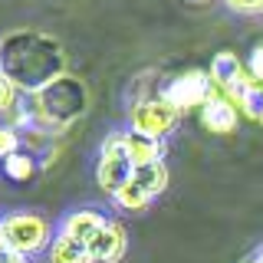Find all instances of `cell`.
<instances>
[{
	"label": "cell",
	"mask_w": 263,
	"mask_h": 263,
	"mask_svg": "<svg viewBox=\"0 0 263 263\" xmlns=\"http://www.w3.org/2000/svg\"><path fill=\"white\" fill-rule=\"evenodd\" d=\"M4 72L23 92H36L63 76V49L40 33H13L4 43Z\"/></svg>",
	"instance_id": "cell-1"
},
{
	"label": "cell",
	"mask_w": 263,
	"mask_h": 263,
	"mask_svg": "<svg viewBox=\"0 0 263 263\" xmlns=\"http://www.w3.org/2000/svg\"><path fill=\"white\" fill-rule=\"evenodd\" d=\"M36 115L46 122V125L60 128L69 125L76 115H82L86 109V86L72 76H60L53 82H46L43 89H36Z\"/></svg>",
	"instance_id": "cell-2"
},
{
	"label": "cell",
	"mask_w": 263,
	"mask_h": 263,
	"mask_svg": "<svg viewBox=\"0 0 263 263\" xmlns=\"http://www.w3.org/2000/svg\"><path fill=\"white\" fill-rule=\"evenodd\" d=\"M0 234H4L7 250L20 253V257H36L40 250H49L53 243V227L43 214H33V211H16L0 217Z\"/></svg>",
	"instance_id": "cell-3"
},
{
	"label": "cell",
	"mask_w": 263,
	"mask_h": 263,
	"mask_svg": "<svg viewBox=\"0 0 263 263\" xmlns=\"http://www.w3.org/2000/svg\"><path fill=\"white\" fill-rule=\"evenodd\" d=\"M178 119H181V112L175 109V105L164 102L161 92L155 99H142V102H135L132 112H128L132 132L142 135V138H152V142H161V138L178 125Z\"/></svg>",
	"instance_id": "cell-4"
},
{
	"label": "cell",
	"mask_w": 263,
	"mask_h": 263,
	"mask_svg": "<svg viewBox=\"0 0 263 263\" xmlns=\"http://www.w3.org/2000/svg\"><path fill=\"white\" fill-rule=\"evenodd\" d=\"M132 161L125 152V132H112L102 142V152H99V164H96V181L105 194H115L122 184L132 178Z\"/></svg>",
	"instance_id": "cell-5"
},
{
	"label": "cell",
	"mask_w": 263,
	"mask_h": 263,
	"mask_svg": "<svg viewBox=\"0 0 263 263\" xmlns=\"http://www.w3.org/2000/svg\"><path fill=\"white\" fill-rule=\"evenodd\" d=\"M161 99H164L168 105H175L181 115L191 112V109L201 112L204 102L211 99V72H204V69H187V72H181L178 79H171L168 86L161 89Z\"/></svg>",
	"instance_id": "cell-6"
},
{
	"label": "cell",
	"mask_w": 263,
	"mask_h": 263,
	"mask_svg": "<svg viewBox=\"0 0 263 263\" xmlns=\"http://www.w3.org/2000/svg\"><path fill=\"white\" fill-rule=\"evenodd\" d=\"M128 250V237L125 227L119 220H105V227L96 234V240L89 243V257L92 263H119Z\"/></svg>",
	"instance_id": "cell-7"
},
{
	"label": "cell",
	"mask_w": 263,
	"mask_h": 263,
	"mask_svg": "<svg viewBox=\"0 0 263 263\" xmlns=\"http://www.w3.org/2000/svg\"><path fill=\"white\" fill-rule=\"evenodd\" d=\"M105 214H99V211H89V208H82V211H69L63 217V224H60V230L56 234H66V237H72L76 243H82V247H89L96 240V234L105 227Z\"/></svg>",
	"instance_id": "cell-8"
},
{
	"label": "cell",
	"mask_w": 263,
	"mask_h": 263,
	"mask_svg": "<svg viewBox=\"0 0 263 263\" xmlns=\"http://www.w3.org/2000/svg\"><path fill=\"white\" fill-rule=\"evenodd\" d=\"M237 115H240L237 105H230L227 99L211 96L201 109V125L208 132H214V135H230V132L237 128Z\"/></svg>",
	"instance_id": "cell-9"
},
{
	"label": "cell",
	"mask_w": 263,
	"mask_h": 263,
	"mask_svg": "<svg viewBox=\"0 0 263 263\" xmlns=\"http://www.w3.org/2000/svg\"><path fill=\"white\" fill-rule=\"evenodd\" d=\"M125 152H128L132 168L138 171V168H148V164H158L164 148H161V142H152V138H142L135 132H125Z\"/></svg>",
	"instance_id": "cell-10"
},
{
	"label": "cell",
	"mask_w": 263,
	"mask_h": 263,
	"mask_svg": "<svg viewBox=\"0 0 263 263\" xmlns=\"http://www.w3.org/2000/svg\"><path fill=\"white\" fill-rule=\"evenodd\" d=\"M46 253H49V263H92L89 247L76 243L72 237H66V234H56Z\"/></svg>",
	"instance_id": "cell-11"
},
{
	"label": "cell",
	"mask_w": 263,
	"mask_h": 263,
	"mask_svg": "<svg viewBox=\"0 0 263 263\" xmlns=\"http://www.w3.org/2000/svg\"><path fill=\"white\" fill-rule=\"evenodd\" d=\"M132 181H138V184H142L152 197H158L164 187H168L171 171H168V164H164V161H158V164H148V168L132 171Z\"/></svg>",
	"instance_id": "cell-12"
},
{
	"label": "cell",
	"mask_w": 263,
	"mask_h": 263,
	"mask_svg": "<svg viewBox=\"0 0 263 263\" xmlns=\"http://www.w3.org/2000/svg\"><path fill=\"white\" fill-rule=\"evenodd\" d=\"M112 201H115V204H119V208H122V211H145V208H148V204H152V194H148V191H145V187H142V184H138V181H132V178H128V181H125V184H122V187H119V191H115V194H112Z\"/></svg>",
	"instance_id": "cell-13"
},
{
	"label": "cell",
	"mask_w": 263,
	"mask_h": 263,
	"mask_svg": "<svg viewBox=\"0 0 263 263\" xmlns=\"http://www.w3.org/2000/svg\"><path fill=\"white\" fill-rule=\"evenodd\" d=\"M0 168H4V178L16 181V184H27V181L36 175V158H33L30 152H16L10 158H4Z\"/></svg>",
	"instance_id": "cell-14"
},
{
	"label": "cell",
	"mask_w": 263,
	"mask_h": 263,
	"mask_svg": "<svg viewBox=\"0 0 263 263\" xmlns=\"http://www.w3.org/2000/svg\"><path fill=\"white\" fill-rule=\"evenodd\" d=\"M20 96L23 89L16 86V82L7 76V72H0V119H13V115H20Z\"/></svg>",
	"instance_id": "cell-15"
},
{
	"label": "cell",
	"mask_w": 263,
	"mask_h": 263,
	"mask_svg": "<svg viewBox=\"0 0 263 263\" xmlns=\"http://www.w3.org/2000/svg\"><path fill=\"white\" fill-rule=\"evenodd\" d=\"M240 112H243L250 122L263 125V82L250 86V89H247V92L240 96Z\"/></svg>",
	"instance_id": "cell-16"
},
{
	"label": "cell",
	"mask_w": 263,
	"mask_h": 263,
	"mask_svg": "<svg viewBox=\"0 0 263 263\" xmlns=\"http://www.w3.org/2000/svg\"><path fill=\"white\" fill-rule=\"evenodd\" d=\"M16 152H23L20 148V128L0 122V158H10V155H16Z\"/></svg>",
	"instance_id": "cell-17"
},
{
	"label": "cell",
	"mask_w": 263,
	"mask_h": 263,
	"mask_svg": "<svg viewBox=\"0 0 263 263\" xmlns=\"http://www.w3.org/2000/svg\"><path fill=\"white\" fill-rule=\"evenodd\" d=\"M227 10L243 13V16H260L263 13V0H224Z\"/></svg>",
	"instance_id": "cell-18"
},
{
	"label": "cell",
	"mask_w": 263,
	"mask_h": 263,
	"mask_svg": "<svg viewBox=\"0 0 263 263\" xmlns=\"http://www.w3.org/2000/svg\"><path fill=\"white\" fill-rule=\"evenodd\" d=\"M247 69L253 72V79H257V82H263V40H260V43H253L250 56H247Z\"/></svg>",
	"instance_id": "cell-19"
},
{
	"label": "cell",
	"mask_w": 263,
	"mask_h": 263,
	"mask_svg": "<svg viewBox=\"0 0 263 263\" xmlns=\"http://www.w3.org/2000/svg\"><path fill=\"white\" fill-rule=\"evenodd\" d=\"M0 263H30V260L20 257V253H13V250H4L0 253Z\"/></svg>",
	"instance_id": "cell-20"
},
{
	"label": "cell",
	"mask_w": 263,
	"mask_h": 263,
	"mask_svg": "<svg viewBox=\"0 0 263 263\" xmlns=\"http://www.w3.org/2000/svg\"><path fill=\"white\" fill-rule=\"evenodd\" d=\"M253 263H263V247H260L257 253H253Z\"/></svg>",
	"instance_id": "cell-21"
},
{
	"label": "cell",
	"mask_w": 263,
	"mask_h": 263,
	"mask_svg": "<svg viewBox=\"0 0 263 263\" xmlns=\"http://www.w3.org/2000/svg\"><path fill=\"white\" fill-rule=\"evenodd\" d=\"M0 72H4V46H0Z\"/></svg>",
	"instance_id": "cell-22"
},
{
	"label": "cell",
	"mask_w": 263,
	"mask_h": 263,
	"mask_svg": "<svg viewBox=\"0 0 263 263\" xmlns=\"http://www.w3.org/2000/svg\"><path fill=\"white\" fill-rule=\"evenodd\" d=\"M7 250V243H4V234H0V253H4Z\"/></svg>",
	"instance_id": "cell-23"
}]
</instances>
